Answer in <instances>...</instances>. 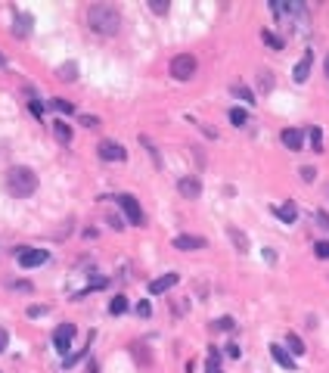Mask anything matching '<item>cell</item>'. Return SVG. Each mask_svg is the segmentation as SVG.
<instances>
[{
  "mask_svg": "<svg viewBox=\"0 0 329 373\" xmlns=\"http://www.w3.org/2000/svg\"><path fill=\"white\" fill-rule=\"evenodd\" d=\"M314 255L317 258H329V243L323 240V243H314Z\"/></svg>",
  "mask_w": 329,
  "mask_h": 373,
  "instance_id": "f1b7e54d",
  "label": "cell"
},
{
  "mask_svg": "<svg viewBox=\"0 0 329 373\" xmlns=\"http://www.w3.org/2000/svg\"><path fill=\"white\" fill-rule=\"evenodd\" d=\"M81 125L84 128H100V119L97 115H81Z\"/></svg>",
  "mask_w": 329,
  "mask_h": 373,
  "instance_id": "4dcf8cb0",
  "label": "cell"
},
{
  "mask_svg": "<svg viewBox=\"0 0 329 373\" xmlns=\"http://www.w3.org/2000/svg\"><path fill=\"white\" fill-rule=\"evenodd\" d=\"M7 190H10V196H16V199H28V196L37 190V174H34L31 168H25V165L10 168V171H7Z\"/></svg>",
  "mask_w": 329,
  "mask_h": 373,
  "instance_id": "7a4b0ae2",
  "label": "cell"
},
{
  "mask_svg": "<svg viewBox=\"0 0 329 373\" xmlns=\"http://www.w3.org/2000/svg\"><path fill=\"white\" fill-rule=\"evenodd\" d=\"M227 355H230V358H239V355H242V348H239L236 342H230V345H227Z\"/></svg>",
  "mask_w": 329,
  "mask_h": 373,
  "instance_id": "d590c367",
  "label": "cell"
},
{
  "mask_svg": "<svg viewBox=\"0 0 329 373\" xmlns=\"http://www.w3.org/2000/svg\"><path fill=\"white\" fill-rule=\"evenodd\" d=\"M118 205H121V212L128 215V221L134 224V227H140V224H143V212H140V202H137L131 193H121V196H118Z\"/></svg>",
  "mask_w": 329,
  "mask_h": 373,
  "instance_id": "5b68a950",
  "label": "cell"
},
{
  "mask_svg": "<svg viewBox=\"0 0 329 373\" xmlns=\"http://www.w3.org/2000/svg\"><path fill=\"white\" fill-rule=\"evenodd\" d=\"M4 62H7V59H4V56H0V65H4Z\"/></svg>",
  "mask_w": 329,
  "mask_h": 373,
  "instance_id": "ab89813d",
  "label": "cell"
},
{
  "mask_svg": "<svg viewBox=\"0 0 329 373\" xmlns=\"http://www.w3.org/2000/svg\"><path fill=\"white\" fill-rule=\"evenodd\" d=\"M227 234H230V240H233V243L239 246V252H249V237H245V234H239L236 227H230Z\"/></svg>",
  "mask_w": 329,
  "mask_h": 373,
  "instance_id": "ac0fdd59",
  "label": "cell"
},
{
  "mask_svg": "<svg viewBox=\"0 0 329 373\" xmlns=\"http://www.w3.org/2000/svg\"><path fill=\"white\" fill-rule=\"evenodd\" d=\"M317 221H320V224H323V227H326V230H329V215H326V212H323V208H320V212H317Z\"/></svg>",
  "mask_w": 329,
  "mask_h": 373,
  "instance_id": "74e56055",
  "label": "cell"
},
{
  "mask_svg": "<svg viewBox=\"0 0 329 373\" xmlns=\"http://www.w3.org/2000/svg\"><path fill=\"white\" fill-rule=\"evenodd\" d=\"M53 109H56V112H62V115H72V112H75V106H72V103H65V100H53Z\"/></svg>",
  "mask_w": 329,
  "mask_h": 373,
  "instance_id": "cb8c5ba5",
  "label": "cell"
},
{
  "mask_svg": "<svg viewBox=\"0 0 329 373\" xmlns=\"http://www.w3.org/2000/svg\"><path fill=\"white\" fill-rule=\"evenodd\" d=\"M261 41H264L267 47H273V50H283V47H286V44L279 41V37H276L273 31H261Z\"/></svg>",
  "mask_w": 329,
  "mask_h": 373,
  "instance_id": "44dd1931",
  "label": "cell"
},
{
  "mask_svg": "<svg viewBox=\"0 0 329 373\" xmlns=\"http://www.w3.org/2000/svg\"><path fill=\"white\" fill-rule=\"evenodd\" d=\"M149 7H152V13L165 16V13H168V0H149Z\"/></svg>",
  "mask_w": 329,
  "mask_h": 373,
  "instance_id": "4316f807",
  "label": "cell"
},
{
  "mask_svg": "<svg viewBox=\"0 0 329 373\" xmlns=\"http://www.w3.org/2000/svg\"><path fill=\"white\" fill-rule=\"evenodd\" d=\"M273 87V78H270V72H264L261 75V90H270Z\"/></svg>",
  "mask_w": 329,
  "mask_h": 373,
  "instance_id": "836d02e7",
  "label": "cell"
},
{
  "mask_svg": "<svg viewBox=\"0 0 329 373\" xmlns=\"http://www.w3.org/2000/svg\"><path fill=\"white\" fill-rule=\"evenodd\" d=\"M97 153H100L103 162H125L128 159V149L121 146V143H115V140H100Z\"/></svg>",
  "mask_w": 329,
  "mask_h": 373,
  "instance_id": "277c9868",
  "label": "cell"
},
{
  "mask_svg": "<svg viewBox=\"0 0 329 373\" xmlns=\"http://www.w3.org/2000/svg\"><path fill=\"white\" fill-rule=\"evenodd\" d=\"M326 75H329V56H326Z\"/></svg>",
  "mask_w": 329,
  "mask_h": 373,
  "instance_id": "f35d334b",
  "label": "cell"
},
{
  "mask_svg": "<svg viewBox=\"0 0 329 373\" xmlns=\"http://www.w3.org/2000/svg\"><path fill=\"white\" fill-rule=\"evenodd\" d=\"M311 143H314V153H323V131L320 128H311Z\"/></svg>",
  "mask_w": 329,
  "mask_h": 373,
  "instance_id": "603a6c76",
  "label": "cell"
},
{
  "mask_svg": "<svg viewBox=\"0 0 329 373\" xmlns=\"http://www.w3.org/2000/svg\"><path fill=\"white\" fill-rule=\"evenodd\" d=\"M230 122L236 125V128H242V125H249V112H245V109H230Z\"/></svg>",
  "mask_w": 329,
  "mask_h": 373,
  "instance_id": "d6986e66",
  "label": "cell"
},
{
  "mask_svg": "<svg viewBox=\"0 0 329 373\" xmlns=\"http://www.w3.org/2000/svg\"><path fill=\"white\" fill-rule=\"evenodd\" d=\"M53 134H56V140H59V143H68V140H72V128H68L62 119H59V122H53Z\"/></svg>",
  "mask_w": 329,
  "mask_h": 373,
  "instance_id": "2e32d148",
  "label": "cell"
},
{
  "mask_svg": "<svg viewBox=\"0 0 329 373\" xmlns=\"http://www.w3.org/2000/svg\"><path fill=\"white\" fill-rule=\"evenodd\" d=\"M273 212H276V218H279L283 224H295V218H298V208H295L292 202H289V205H276Z\"/></svg>",
  "mask_w": 329,
  "mask_h": 373,
  "instance_id": "5bb4252c",
  "label": "cell"
},
{
  "mask_svg": "<svg viewBox=\"0 0 329 373\" xmlns=\"http://www.w3.org/2000/svg\"><path fill=\"white\" fill-rule=\"evenodd\" d=\"M236 97H239V100H245L249 106H255V103H258V100H255V94L245 87V84H236Z\"/></svg>",
  "mask_w": 329,
  "mask_h": 373,
  "instance_id": "7402d4cb",
  "label": "cell"
},
{
  "mask_svg": "<svg viewBox=\"0 0 329 373\" xmlns=\"http://www.w3.org/2000/svg\"><path fill=\"white\" fill-rule=\"evenodd\" d=\"M177 190H180L183 199H199V196H202V183H199L196 177H180Z\"/></svg>",
  "mask_w": 329,
  "mask_h": 373,
  "instance_id": "8fae6325",
  "label": "cell"
},
{
  "mask_svg": "<svg viewBox=\"0 0 329 373\" xmlns=\"http://www.w3.org/2000/svg\"><path fill=\"white\" fill-rule=\"evenodd\" d=\"M286 342H289V352H292V355H304V352H308L298 333H289V336H286Z\"/></svg>",
  "mask_w": 329,
  "mask_h": 373,
  "instance_id": "e0dca14e",
  "label": "cell"
},
{
  "mask_svg": "<svg viewBox=\"0 0 329 373\" xmlns=\"http://www.w3.org/2000/svg\"><path fill=\"white\" fill-rule=\"evenodd\" d=\"M270 355H273V361H276V364H279L283 370H289V373L295 370V358H292L289 352H286L283 345H270Z\"/></svg>",
  "mask_w": 329,
  "mask_h": 373,
  "instance_id": "4fadbf2b",
  "label": "cell"
},
{
  "mask_svg": "<svg viewBox=\"0 0 329 373\" xmlns=\"http://www.w3.org/2000/svg\"><path fill=\"white\" fill-rule=\"evenodd\" d=\"M72 339H75V323H59L56 333H53V345L59 355H65L72 348Z\"/></svg>",
  "mask_w": 329,
  "mask_h": 373,
  "instance_id": "8992f818",
  "label": "cell"
},
{
  "mask_svg": "<svg viewBox=\"0 0 329 373\" xmlns=\"http://www.w3.org/2000/svg\"><path fill=\"white\" fill-rule=\"evenodd\" d=\"M279 140H283L286 149H292V153H301L304 149V131H298V128H286L279 134Z\"/></svg>",
  "mask_w": 329,
  "mask_h": 373,
  "instance_id": "ba28073f",
  "label": "cell"
},
{
  "mask_svg": "<svg viewBox=\"0 0 329 373\" xmlns=\"http://www.w3.org/2000/svg\"><path fill=\"white\" fill-rule=\"evenodd\" d=\"M298 174H301V180H304V183H314V180H317V168H311V165H304Z\"/></svg>",
  "mask_w": 329,
  "mask_h": 373,
  "instance_id": "484cf974",
  "label": "cell"
},
{
  "mask_svg": "<svg viewBox=\"0 0 329 373\" xmlns=\"http://www.w3.org/2000/svg\"><path fill=\"white\" fill-rule=\"evenodd\" d=\"M28 109H31V115H34V119H44V103L31 100V103H28Z\"/></svg>",
  "mask_w": 329,
  "mask_h": 373,
  "instance_id": "f546056e",
  "label": "cell"
},
{
  "mask_svg": "<svg viewBox=\"0 0 329 373\" xmlns=\"http://www.w3.org/2000/svg\"><path fill=\"white\" fill-rule=\"evenodd\" d=\"M311 65H314V50H308V53L298 59L295 72H292V78H295L298 84H304V81H308V75H311Z\"/></svg>",
  "mask_w": 329,
  "mask_h": 373,
  "instance_id": "7c38bea8",
  "label": "cell"
},
{
  "mask_svg": "<svg viewBox=\"0 0 329 373\" xmlns=\"http://www.w3.org/2000/svg\"><path fill=\"white\" fill-rule=\"evenodd\" d=\"M84 355H87V352H78V355H72V358H65V367H75V364H78L81 358H84Z\"/></svg>",
  "mask_w": 329,
  "mask_h": 373,
  "instance_id": "e575fe53",
  "label": "cell"
},
{
  "mask_svg": "<svg viewBox=\"0 0 329 373\" xmlns=\"http://www.w3.org/2000/svg\"><path fill=\"white\" fill-rule=\"evenodd\" d=\"M171 75L177 81H190L193 75H196V56L193 53H177L171 59Z\"/></svg>",
  "mask_w": 329,
  "mask_h": 373,
  "instance_id": "3957f363",
  "label": "cell"
},
{
  "mask_svg": "<svg viewBox=\"0 0 329 373\" xmlns=\"http://www.w3.org/2000/svg\"><path fill=\"white\" fill-rule=\"evenodd\" d=\"M44 311H47L44 305H31V308H28V317H37V314H44Z\"/></svg>",
  "mask_w": 329,
  "mask_h": 373,
  "instance_id": "8d00e7d4",
  "label": "cell"
},
{
  "mask_svg": "<svg viewBox=\"0 0 329 373\" xmlns=\"http://www.w3.org/2000/svg\"><path fill=\"white\" fill-rule=\"evenodd\" d=\"M208 243H205L202 237H190V234H180V237H174V249H180V252H196V249H205Z\"/></svg>",
  "mask_w": 329,
  "mask_h": 373,
  "instance_id": "9c48e42d",
  "label": "cell"
},
{
  "mask_svg": "<svg viewBox=\"0 0 329 373\" xmlns=\"http://www.w3.org/2000/svg\"><path fill=\"white\" fill-rule=\"evenodd\" d=\"M7 345H10V333L0 327V352H7Z\"/></svg>",
  "mask_w": 329,
  "mask_h": 373,
  "instance_id": "d6a6232c",
  "label": "cell"
},
{
  "mask_svg": "<svg viewBox=\"0 0 329 373\" xmlns=\"http://www.w3.org/2000/svg\"><path fill=\"white\" fill-rule=\"evenodd\" d=\"M50 255L44 249H19V268H40Z\"/></svg>",
  "mask_w": 329,
  "mask_h": 373,
  "instance_id": "52a82bcc",
  "label": "cell"
},
{
  "mask_svg": "<svg viewBox=\"0 0 329 373\" xmlns=\"http://www.w3.org/2000/svg\"><path fill=\"white\" fill-rule=\"evenodd\" d=\"M205 373H221V364H218V352H215V348H212L208 364H205Z\"/></svg>",
  "mask_w": 329,
  "mask_h": 373,
  "instance_id": "d4e9b609",
  "label": "cell"
},
{
  "mask_svg": "<svg viewBox=\"0 0 329 373\" xmlns=\"http://www.w3.org/2000/svg\"><path fill=\"white\" fill-rule=\"evenodd\" d=\"M109 311H112V314H125V311H128V298H125V295H115L112 302H109Z\"/></svg>",
  "mask_w": 329,
  "mask_h": 373,
  "instance_id": "ffe728a7",
  "label": "cell"
},
{
  "mask_svg": "<svg viewBox=\"0 0 329 373\" xmlns=\"http://www.w3.org/2000/svg\"><path fill=\"white\" fill-rule=\"evenodd\" d=\"M87 25H90V31H97V34H118V28H121V13H118L112 4H93V7L87 10Z\"/></svg>",
  "mask_w": 329,
  "mask_h": 373,
  "instance_id": "6da1fadb",
  "label": "cell"
},
{
  "mask_svg": "<svg viewBox=\"0 0 329 373\" xmlns=\"http://www.w3.org/2000/svg\"><path fill=\"white\" fill-rule=\"evenodd\" d=\"M137 314H140V317H149V314H152V305H149V302H137Z\"/></svg>",
  "mask_w": 329,
  "mask_h": 373,
  "instance_id": "1f68e13d",
  "label": "cell"
},
{
  "mask_svg": "<svg viewBox=\"0 0 329 373\" xmlns=\"http://www.w3.org/2000/svg\"><path fill=\"white\" fill-rule=\"evenodd\" d=\"M177 283H180V274H165V277H158V280L149 283V292H152V295H161V292L174 289Z\"/></svg>",
  "mask_w": 329,
  "mask_h": 373,
  "instance_id": "30bf717a",
  "label": "cell"
},
{
  "mask_svg": "<svg viewBox=\"0 0 329 373\" xmlns=\"http://www.w3.org/2000/svg\"><path fill=\"white\" fill-rule=\"evenodd\" d=\"M233 323H236V320L227 314V317H218V320H215V330H233Z\"/></svg>",
  "mask_w": 329,
  "mask_h": 373,
  "instance_id": "83f0119b",
  "label": "cell"
},
{
  "mask_svg": "<svg viewBox=\"0 0 329 373\" xmlns=\"http://www.w3.org/2000/svg\"><path fill=\"white\" fill-rule=\"evenodd\" d=\"M56 78H62V81H75V78H78V65H75V62L59 65V68H56Z\"/></svg>",
  "mask_w": 329,
  "mask_h": 373,
  "instance_id": "9a60e30c",
  "label": "cell"
}]
</instances>
